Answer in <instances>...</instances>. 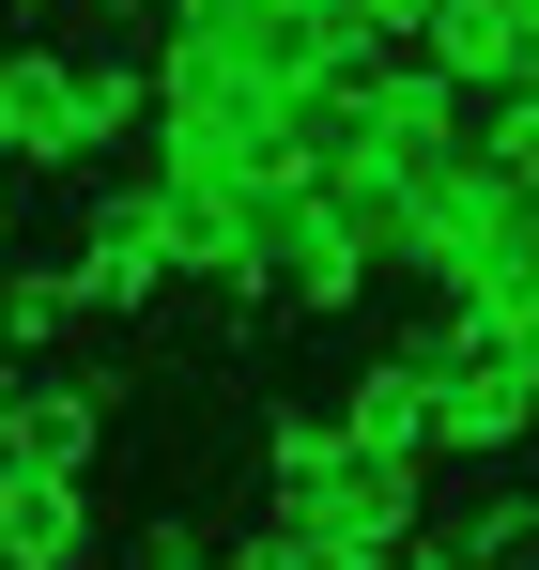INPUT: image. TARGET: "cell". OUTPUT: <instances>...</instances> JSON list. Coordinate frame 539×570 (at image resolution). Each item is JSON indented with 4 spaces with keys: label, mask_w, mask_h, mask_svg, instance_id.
<instances>
[{
    "label": "cell",
    "mask_w": 539,
    "mask_h": 570,
    "mask_svg": "<svg viewBox=\"0 0 539 570\" xmlns=\"http://www.w3.org/2000/svg\"><path fill=\"white\" fill-rule=\"evenodd\" d=\"M155 170H185V186H324L308 124H293V78L216 62L200 31L155 47Z\"/></svg>",
    "instance_id": "6da1fadb"
},
{
    "label": "cell",
    "mask_w": 539,
    "mask_h": 570,
    "mask_svg": "<svg viewBox=\"0 0 539 570\" xmlns=\"http://www.w3.org/2000/svg\"><path fill=\"white\" fill-rule=\"evenodd\" d=\"M263 493H277L293 540H416V524H432V463L355 448L324 401H277L263 416Z\"/></svg>",
    "instance_id": "7a4b0ae2"
},
{
    "label": "cell",
    "mask_w": 539,
    "mask_h": 570,
    "mask_svg": "<svg viewBox=\"0 0 539 570\" xmlns=\"http://www.w3.org/2000/svg\"><path fill=\"white\" fill-rule=\"evenodd\" d=\"M416 355H432V448H448V463H525L539 448V355L462 340V308L416 324Z\"/></svg>",
    "instance_id": "3957f363"
},
{
    "label": "cell",
    "mask_w": 539,
    "mask_h": 570,
    "mask_svg": "<svg viewBox=\"0 0 539 570\" xmlns=\"http://www.w3.org/2000/svg\"><path fill=\"white\" fill-rule=\"evenodd\" d=\"M355 155L385 170V186L432 200L448 170H478V94H448V78L401 47V62H370V94H355Z\"/></svg>",
    "instance_id": "277c9868"
},
{
    "label": "cell",
    "mask_w": 539,
    "mask_h": 570,
    "mask_svg": "<svg viewBox=\"0 0 539 570\" xmlns=\"http://www.w3.org/2000/svg\"><path fill=\"white\" fill-rule=\"evenodd\" d=\"M62 278H78V308L92 324H155V308H170V232H155V170H139V186H92V232L78 247H62Z\"/></svg>",
    "instance_id": "5b68a950"
},
{
    "label": "cell",
    "mask_w": 539,
    "mask_h": 570,
    "mask_svg": "<svg viewBox=\"0 0 539 570\" xmlns=\"http://www.w3.org/2000/svg\"><path fill=\"white\" fill-rule=\"evenodd\" d=\"M0 170H92L78 155V47H47V31L0 47Z\"/></svg>",
    "instance_id": "8992f818"
},
{
    "label": "cell",
    "mask_w": 539,
    "mask_h": 570,
    "mask_svg": "<svg viewBox=\"0 0 539 570\" xmlns=\"http://www.w3.org/2000/svg\"><path fill=\"white\" fill-rule=\"evenodd\" d=\"M0 570H92V478L0 463Z\"/></svg>",
    "instance_id": "52a82bcc"
},
{
    "label": "cell",
    "mask_w": 539,
    "mask_h": 570,
    "mask_svg": "<svg viewBox=\"0 0 539 570\" xmlns=\"http://www.w3.org/2000/svg\"><path fill=\"white\" fill-rule=\"evenodd\" d=\"M370 278H385V263L355 247V216H340V200L308 186V200H293V232H277V308H308V324H340V308H355Z\"/></svg>",
    "instance_id": "ba28073f"
},
{
    "label": "cell",
    "mask_w": 539,
    "mask_h": 570,
    "mask_svg": "<svg viewBox=\"0 0 539 570\" xmlns=\"http://www.w3.org/2000/svg\"><path fill=\"white\" fill-rule=\"evenodd\" d=\"M416 62L448 78V94H525V0H432V31H416Z\"/></svg>",
    "instance_id": "9c48e42d"
},
{
    "label": "cell",
    "mask_w": 539,
    "mask_h": 570,
    "mask_svg": "<svg viewBox=\"0 0 539 570\" xmlns=\"http://www.w3.org/2000/svg\"><path fill=\"white\" fill-rule=\"evenodd\" d=\"M340 432H355V448H401V463H448V448H432V355L401 340V355L340 371Z\"/></svg>",
    "instance_id": "30bf717a"
},
{
    "label": "cell",
    "mask_w": 539,
    "mask_h": 570,
    "mask_svg": "<svg viewBox=\"0 0 539 570\" xmlns=\"http://www.w3.org/2000/svg\"><path fill=\"white\" fill-rule=\"evenodd\" d=\"M124 139H155V62H78V155H124Z\"/></svg>",
    "instance_id": "8fae6325"
},
{
    "label": "cell",
    "mask_w": 539,
    "mask_h": 570,
    "mask_svg": "<svg viewBox=\"0 0 539 570\" xmlns=\"http://www.w3.org/2000/svg\"><path fill=\"white\" fill-rule=\"evenodd\" d=\"M62 324H92V308H78V278H62V263H0V355H47Z\"/></svg>",
    "instance_id": "7c38bea8"
},
{
    "label": "cell",
    "mask_w": 539,
    "mask_h": 570,
    "mask_svg": "<svg viewBox=\"0 0 539 570\" xmlns=\"http://www.w3.org/2000/svg\"><path fill=\"white\" fill-rule=\"evenodd\" d=\"M478 155H493L509 186H539V94H493V108H478Z\"/></svg>",
    "instance_id": "4fadbf2b"
},
{
    "label": "cell",
    "mask_w": 539,
    "mask_h": 570,
    "mask_svg": "<svg viewBox=\"0 0 539 570\" xmlns=\"http://www.w3.org/2000/svg\"><path fill=\"white\" fill-rule=\"evenodd\" d=\"M340 31H355L370 62H401V47H416V31H432V0H340Z\"/></svg>",
    "instance_id": "5bb4252c"
},
{
    "label": "cell",
    "mask_w": 539,
    "mask_h": 570,
    "mask_svg": "<svg viewBox=\"0 0 539 570\" xmlns=\"http://www.w3.org/2000/svg\"><path fill=\"white\" fill-rule=\"evenodd\" d=\"M124 570H216V540H200V524H139V556Z\"/></svg>",
    "instance_id": "9a60e30c"
},
{
    "label": "cell",
    "mask_w": 539,
    "mask_h": 570,
    "mask_svg": "<svg viewBox=\"0 0 539 570\" xmlns=\"http://www.w3.org/2000/svg\"><path fill=\"white\" fill-rule=\"evenodd\" d=\"M401 570H539V556H462V540H401Z\"/></svg>",
    "instance_id": "2e32d148"
},
{
    "label": "cell",
    "mask_w": 539,
    "mask_h": 570,
    "mask_svg": "<svg viewBox=\"0 0 539 570\" xmlns=\"http://www.w3.org/2000/svg\"><path fill=\"white\" fill-rule=\"evenodd\" d=\"M308 570H401V540H308Z\"/></svg>",
    "instance_id": "e0dca14e"
},
{
    "label": "cell",
    "mask_w": 539,
    "mask_h": 570,
    "mask_svg": "<svg viewBox=\"0 0 539 570\" xmlns=\"http://www.w3.org/2000/svg\"><path fill=\"white\" fill-rule=\"evenodd\" d=\"M16 186H31V170H0V263H16Z\"/></svg>",
    "instance_id": "ac0fdd59"
},
{
    "label": "cell",
    "mask_w": 539,
    "mask_h": 570,
    "mask_svg": "<svg viewBox=\"0 0 539 570\" xmlns=\"http://www.w3.org/2000/svg\"><path fill=\"white\" fill-rule=\"evenodd\" d=\"M525 94H539V0H525Z\"/></svg>",
    "instance_id": "d6986e66"
},
{
    "label": "cell",
    "mask_w": 539,
    "mask_h": 570,
    "mask_svg": "<svg viewBox=\"0 0 539 570\" xmlns=\"http://www.w3.org/2000/svg\"><path fill=\"white\" fill-rule=\"evenodd\" d=\"M0 16H31V0H0Z\"/></svg>",
    "instance_id": "ffe728a7"
}]
</instances>
